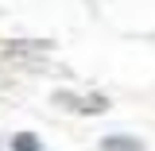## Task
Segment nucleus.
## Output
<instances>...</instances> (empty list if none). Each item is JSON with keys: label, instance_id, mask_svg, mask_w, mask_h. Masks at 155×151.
I'll use <instances>...</instances> for the list:
<instances>
[{"label": "nucleus", "instance_id": "f03ea898", "mask_svg": "<svg viewBox=\"0 0 155 151\" xmlns=\"http://www.w3.org/2000/svg\"><path fill=\"white\" fill-rule=\"evenodd\" d=\"M12 151H39V140L31 132H19L16 140H12Z\"/></svg>", "mask_w": 155, "mask_h": 151}, {"label": "nucleus", "instance_id": "f257e3e1", "mask_svg": "<svg viewBox=\"0 0 155 151\" xmlns=\"http://www.w3.org/2000/svg\"><path fill=\"white\" fill-rule=\"evenodd\" d=\"M101 151H143V143L132 140V136H105L101 140Z\"/></svg>", "mask_w": 155, "mask_h": 151}]
</instances>
